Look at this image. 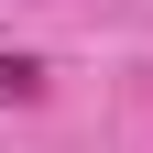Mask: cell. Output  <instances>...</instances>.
I'll return each mask as SVG.
<instances>
[{
	"mask_svg": "<svg viewBox=\"0 0 153 153\" xmlns=\"http://www.w3.org/2000/svg\"><path fill=\"white\" fill-rule=\"evenodd\" d=\"M33 88H44V66L33 55H0V99H33Z\"/></svg>",
	"mask_w": 153,
	"mask_h": 153,
	"instance_id": "1",
	"label": "cell"
}]
</instances>
